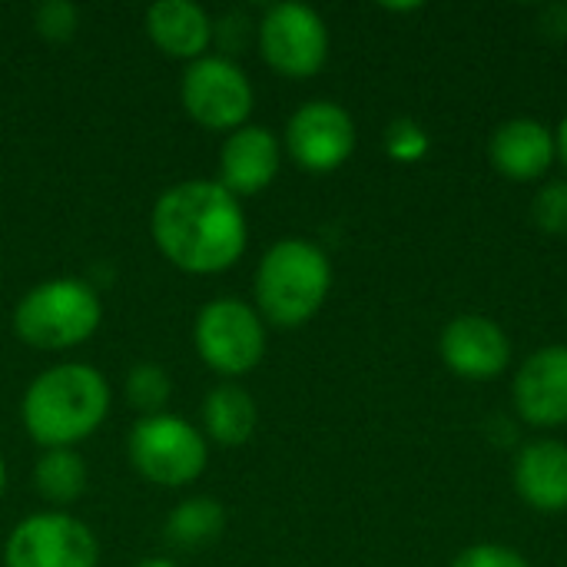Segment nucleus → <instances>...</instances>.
<instances>
[{
	"instance_id": "nucleus-1",
	"label": "nucleus",
	"mask_w": 567,
	"mask_h": 567,
	"mask_svg": "<svg viewBox=\"0 0 567 567\" xmlns=\"http://www.w3.org/2000/svg\"><path fill=\"white\" fill-rule=\"evenodd\" d=\"M150 236L159 256L186 276L229 272L249 243L243 199L219 179L173 183L150 213Z\"/></svg>"
},
{
	"instance_id": "nucleus-2",
	"label": "nucleus",
	"mask_w": 567,
	"mask_h": 567,
	"mask_svg": "<svg viewBox=\"0 0 567 567\" xmlns=\"http://www.w3.org/2000/svg\"><path fill=\"white\" fill-rule=\"evenodd\" d=\"M110 402L103 372L86 362H63L27 385L20 399V422L43 452L73 449L106 422Z\"/></svg>"
},
{
	"instance_id": "nucleus-3",
	"label": "nucleus",
	"mask_w": 567,
	"mask_h": 567,
	"mask_svg": "<svg viewBox=\"0 0 567 567\" xmlns=\"http://www.w3.org/2000/svg\"><path fill=\"white\" fill-rule=\"evenodd\" d=\"M332 266L329 256L309 239H279L272 243L252 276V299L262 322L279 329L306 326L329 299Z\"/></svg>"
},
{
	"instance_id": "nucleus-4",
	"label": "nucleus",
	"mask_w": 567,
	"mask_h": 567,
	"mask_svg": "<svg viewBox=\"0 0 567 567\" xmlns=\"http://www.w3.org/2000/svg\"><path fill=\"white\" fill-rule=\"evenodd\" d=\"M103 322L100 292L76 276L37 282L13 309V332L37 352H66L93 339Z\"/></svg>"
},
{
	"instance_id": "nucleus-5",
	"label": "nucleus",
	"mask_w": 567,
	"mask_h": 567,
	"mask_svg": "<svg viewBox=\"0 0 567 567\" xmlns=\"http://www.w3.org/2000/svg\"><path fill=\"white\" fill-rule=\"evenodd\" d=\"M126 455L136 475L159 488H186L209 465V442L203 429L179 415L159 412L133 425L126 439Z\"/></svg>"
},
{
	"instance_id": "nucleus-6",
	"label": "nucleus",
	"mask_w": 567,
	"mask_h": 567,
	"mask_svg": "<svg viewBox=\"0 0 567 567\" xmlns=\"http://www.w3.org/2000/svg\"><path fill=\"white\" fill-rule=\"evenodd\" d=\"M193 346L206 369L223 379H243L266 359V322L249 302L213 299L196 312Z\"/></svg>"
},
{
	"instance_id": "nucleus-7",
	"label": "nucleus",
	"mask_w": 567,
	"mask_h": 567,
	"mask_svg": "<svg viewBox=\"0 0 567 567\" xmlns=\"http://www.w3.org/2000/svg\"><path fill=\"white\" fill-rule=\"evenodd\" d=\"M179 103L196 126L229 136L233 130L249 123L256 93L246 70L236 60L206 53L186 63L179 76Z\"/></svg>"
},
{
	"instance_id": "nucleus-8",
	"label": "nucleus",
	"mask_w": 567,
	"mask_h": 567,
	"mask_svg": "<svg viewBox=\"0 0 567 567\" xmlns=\"http://www.w3.org/2000/svg\"><path fill=\"white\" fill-rule=\"evenodd\" d=\"M256 47L279 76L309 80L329 60V27L306 3H272L256 23Z\"/></svg>"
},
{
	"instance_id": "nucleus-9",
	"label": "nucleus",
	"mask_w": 567,
	"mask_h": 567,
	"mask_svg": "<svg viewBox=\"0 0 567 567\" xmlns=\"http://www.w3.org/2000/svg\"><path fill=\"white\" fill-rule=\"evenodd\" d=\"M93 528L66 512H37L13 525L3 545V567H96Z\"/></svg>"
},
{
	"instance_id": "nucleus-10",
	"label": "nucleus",
	"mask_w": 567,
	"mask_h": 567,
	"mask_svg": "<svg viewBox=\"0 0 567 567\" xmlns=\"http://www.w3.org/2000/svg\"><path fill=\"white\" fill-rule=\"evenodd\" d=\"M282 146L299 169L332 173L355 150V123L346 106L332 100H309L289 116Z\"/></svg>"
},
{
	"instance_id": "nucleus-11",
	"label": "nucleus",
	"mask_w": 567,
	"mask_h": 567,
	"mask_svg": "<svg viewBox=\"0 0 567 567\" xmlns=\"http://www.w3.org/2000/svg\"><path fill=\"white\" fill-rule=\"evenodd\" d=\"M442 362L468 382H492L512 362V342L498 322L485 316H458L445 326L439 342Z\"/></svg>"
},
{
	"instance_id": "nucleus-12",
	"label": "nucleus",
	"mask_w": 567,
	"mask_h": 567,
	"mask_svg": "<svg viewBox=\"0 0 567 567\" xmlns=\"http://www.w3.org/2000/svg\"><path fill=\"white\" fill-rule=\"evenodd\" d=\"M282 166V143L269 126L246 123L219 146V186L236 199L259 196L272 186Z\"/></svg>"
},
{
	"instance_id": "nucleus-13",
	"label": "nucleus",
	"mask_w": 567,
	"mask_h": 567,
	"mask_svg": "<svg viewBox=\"0 0 567 567\" xmlns=\"http://www.w3.org/2000/svg\"><path fill=\"white\" fill-rule=\"evenodd\" d=\"M515 409L535 429L567 425V346H545L515 375Z\"/></svg>"
},
{
	"instance_id": "nucleus-14",
	"label": "nucleus",
	"mask_w": 567,
	"mask_h": 567,
	"mask_svg": "<svg viewBox=\"0 0 567 567\" xmlns=\"http://www.w3.org/2000/svg\"><path fill=\"white\" fill-rule=\"evenodd\" d=\"M146 37L163 56L193 63L209 53L216 23L193 0H156L146 10Z\"/></svg>"
},
{
	"instance_id": "nucleus-15",
	"label": "nucleus",
	"mask_w": 567,
	"mask_h": 567,
	"mask_svg": "<svg viewBox=\"0 0 567 567\" xmlns=\"http://www.w3.org/2000/svg\"><path fill=\"white\" fill-rule=\"evenodd\" d=\"M555 156H558L555 133L532 116H515V120L502 123L488 143L492 166L515 183H532V179L545 176L548 166L555 163Z\"/></svg>"
},
{
	"instance_id": "nucleus-16",
	"label": "nucleus",
	"mask_w": 567,
	"mask_h": 567,
	"mask_svg": "<svg viewBox=\"0 0 567 567\" xmlns=\"http://www.w3.org/2000/svg\"><path fill=\"white\" fill-rule=\"evenodd\" d=\"M515 492L535 512L558 515L567 508V445L555 439L528 442L515 458Z\"/></svg>"
},
{
	"instance_id": "nucleus-17",
	"label": "nucleus",
	"mask_w": 567,
	"mask_h": 567,
	"mask_svg": "<svg viewBox=\"0 0 567 567\" xmlns=\"http://www.w3.org/2000/svg\"><path fill=\"white\" fill-rule=\"evenodd\" d=\"M256 425H259V409L243 385L223 382L206 392V399H203L206 442H216L223 449H239L252 439Z\"/></svg>"
},
{
	"instance_id": "nucleus-18",
	"label": "nucleus",
	"mask_w": 567,
	"mask_h": 567,
	"mask_svg": "<svg viewBox=\"0 0 567 567\" xmlns=\"http://www.w3.org/2000/svg\"><path fill=\"white\" fill-rule=\"evenodd\" d=\"M226 532V508L216 498L196 495L179 502L166 518V545L176 551H196L219 542Z\"/></svg>"
},
{
	"instance_id": "nucleus-19",
	"label": "nucleus",
	"mask_w": 567,
	"mask_h": 567,
	"mask_svg": "<svg viewBox=\"0 0 567 567\" xmlns=\"http://www.w3.org/2000/svg\"><path fill=\"white\" fill-rule=\"evenodd\" d=\"M33 485L40 498L60 512L86 492V462L73 449H47L33 465Z\"/></svg>"
},
{
	"instance_id": "nucleus-20",
	"label": "nucleus",
	"mask_w": 567,
	"mask_h": 567,
	"mask_svg": "<svg viewBox=\"0 0 567 567\" xmlns=\"http://www.w3.org/2000/svg\"><path fill=\"white\" fill-rule=\"evenodd\" d=\"M123 392H126L130 409L140 412V419L159 415V412H166V405L173 399V379L159 362H140L126 372Z\"/></svg>"
},
{
	"instance_id": "nucleus-21",
	"label": "nucleus",
	"mask_w": 567,
	"mask_h": 567,
	"mask_svg": "<svg viewBox=\"0 0 567 567\" xmlns=\"http://www.w3.org/2000/svg\"><path fill=\"white\" fill-rule=\"evenodd\" d=\"M76 27H80V10L70 0H43L33 10V30L43 40H50V43L73 40L76 37Z\"/></svg>"
},
{
	"instance_id": "nucleus-22",
	"label": "nucleus",
	"mask_w": 567,
	"mask_h": 567,
	"mask_svg": "<svg viewBox=\"0 0 567 567\" xmlns=\"http://www.w3.org/2000/svg\"><path fill=\"white\" fill-rule=\"evenodd\" d=\"M532 219L542 233L548 236H565L567 233V183L555 179L542 186L532 199Z\"/></svg>"
},
{
	"instance_id": "nucleus-23",
	"label": "nucleus",
	"mask_w": 567,
	"mask_h": 567,
	"mask_svg": "<svg viewBox=\"0 0 567 567\" xmlns=\"http://www.w3.org/2000/svg\"><path fill=\"white\" fill-rule=\"evenodd\" d=\"M385 153L399 163H415L429 153V133L415 120H395L385 130Z\"/></svg>"
},
{
	"instance_id": "nucleus-24",
	"label": "nucleus",
	"mask_w": 567,
	"mask_h": 567,
	"mask_svg": "<svg viewBox=\"0 0 567 567\" xmlns=\"http://www.w3.org/2000/svg\"><path fill=\"white\" fill-rule=\"evenodd\" d=\"M452 567H528L525 555L515 551V548H505V545H475V548H465Z\"/></svg>"
},
{
	"instance_id": "nucleus-25",
	"label": "nucleus",
	"mask_w": 567,
	"mask_h": 567,
	"mask_svg": "<svg viewBox=\"0 0 567 567\" xmlns=\"http://www.w3.org/2000/svg\"><path fill=\"white\" fill-rule=\"evenodd\" d=\"M555 146H558V159L565 163V169H567V116H565V120H561V126H558Z\"/></svg>"
},
{
	"instance_id": "nucleus-26",
	"label": "nucleus",
	"mask_w": 567,
	"mask_h": 567,
	"mask_svg": "<svg viewBox=\"0 0 567 567\" xmlns=\"http://www.w3.org/2000/svg\"><path fill=\"white\" fill-rule=\"evenodd\" d=\"M133 567H179L176 561H169V558H143V561H136Z\"/></svg>"
},
{
	"instance_id": "nucleus-27",
	"label": "nucleus",
	"mask_w": 567,
	"mask_h": 567,
	"mask_svg": "<svg viewBox=\"0 0 567 567\" xmlns=\"http://www.w3.org/2000/svg\"><path fill=\"white\" fill-rule=\"evenodd\" d=\"M3 492H7V462L0 455V498H3Z\"/></svg>"
}]
</instances>
